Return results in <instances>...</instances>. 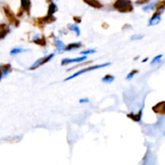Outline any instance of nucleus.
Returning <instances> with one entry per match:
<instances>
[{
    "mask_svg": "<svg viewBox=\"0 0 165 165\" xmlns=\"http://www.w3.org/2000/svg\"><path fill=\"white\" fill-rule=\"evenodd\" d=\"M138 72H139V71H138L137 69H133L132 71H131V72L128 73L127 76L126 77V79H127V80H131L132 78H133V77H134V76H135V74H136V73H138Z\"/></svg>",
    "mask_w": 165,
    "mask_h": 165,
    "instance_id": "nucleus-22",
    "label": "nucleus"
},
{
    "mask_svg": "<svg viewBox=\"0 0 165 165\" xmlns=\"http://www.w3.org/2000/svg\"><path fill=\"white\" fill-rule=\"evenodd\" d=\"M113 7L115 10L121 13H129L134 10L131 0H116Z\"/></svg>",
    "mask_w": 165,
    "mask_h": 165,
    "instance_id": "nucleus-1",
    "label": "nucleus"
},
{
    "mask_svg": "<svg viewBox=\"0 0 165 165\" xmlns=\"http://www.w3.org/2000/svg\"><path fill=\"white\" fill-rule=\"evenodd\" d=\"M21 2V9L26 11L27 13H29L30 7H31V1L30 0H20Z\"/></svg>",
    "mask_w": 165,
    "mask_h": 165,
    "instance_id": "nucleus-12",
    "label": "nucleus"
},
{
    "mask_svg": "<svg viewBox=\"0 0 165 165\" xmlns=\"http://www.w3.org/2000/svg\"><path fill=\"white\" fill-rule=\"evenodd\" d=\"M152 111L156 114L165 115V101H161L152 107Z\"/></svg>",
    "mask_w": 165,
    "mask_h": 165,
    "instance_id": "nucleus-5",
    "label": "nucleus"
},
{
    "mask_svg": "<svg viewBox=\"0 0 165 165\" xmlns=\"http://www.w3.org/2000/svg\"><path fill=\"white\" fill-rule=\"evenodd\" d=\"M33 42H35L36 45H41V46H45L46 45V41H45V38L35 37L33 38Z\"/></svg>",
    "mask_w": 165,
    "mask_h": 165,
    "instance_id": "nucleus-20",
    "label": "nucleus"
},
{
    "mask_svg": "<svg viewBox=\"0 0 165 165\" xmlns=\"http://www.w3.org/2000/svg\"><path fill=\"white\" fill-rule=\"evenodd\" d=\"M142 116H143V110H140L138 113H131L127 114V117L129 118H131V120H133L134 122H139L141 121L142 119Z\"/></svg>",
    "mask_w": 165,
    "mask_h": 165,
    "instance_id": "nucleus-8",
    "label": "nucleus"
},
{
    "mask_svg": "<svg viewBox=\"0 0 165 165\" xmlns=\"http://www.w3.org/2000/svg\"><path fill=\"white\" fill-rule=\"evenodd\" d=\"M54 56H55V54H54V53H52V54H50V55L45 56H43L41 58L38 59L37 61H36L32 64V65L29 68V69H30V70H34V69H36L37 68H39V67H40V66L44 65L46 63L50 61L54 57Z\"/></svg>",
    "mask_w": 165,
    "mask_h": 165,
    "instance_id": "nucleus-3",
    "label": "nucleus"
},
{
    "mask_svg": "<svg viewBox=\"0 0 165 165\" xmlns=\"http://www.w3.org/2000/svg\"><path fill=\"white\" fill-rule=\"evenodd\" d=\"M0 69L2 70V72H3V77H7L10 72H11V66L9 64H6V65H3L0 66Z\"/></svg>",
    "mask_w": 165,
    "mask_h": 165,
    "instance_id": "nucleus-13",
    "label": "nucleus"
},
{
    "mask_svg": "<svg viewBox=\"0 0 165 165\" xmlns=\"http://www.w3.org/2000/svg\"><path fill=\"white\" fill-rule=\"evenodd\" d=\"M148 57H147V58H144L143 60V61H142V62H143V63H144V62L148 61Z\"/></svg>",
    "mask_w": 165,
    "mask_h": 165,
    "instance_id": "nucleus-30",
    "label": "nucleus"
},
{
    "mask_svg": "<svg viewBox=\"0 0 165 165\" xmlns=\"http://www.w3.org/2000/svg\"><path fill=\"white\" fill-rule=\"evenodd\" d=\"M82 46V44L81 42H75V43H71L67 46H65V51H72V50H75L77 48H80Z\"/></svg>",
    "mask_w": 165,
    "mask_h": 165,
    "instance_id": "nucleus-11",
    "label": "nucleus"
},
{
    "mask_svg": "<svg viewBox=\"0 0 165 165\" xmlns=\"http://www.w3.org/2000/svg\"><path fill=\"white\" fill-rule=\"evenodd\" d=\"M155 10L157 11H161V12L165 10V0H161L157 3H155Z\"/></svg>",
    "mask_w": 165,
    "mask_h": 165,
    "instance_id": "nucleus-17",
    "label": "nucleus"
},
{
    "mask_svg": "<svg viewBox=\"0 0 165 165\" xmlns=\"http://www.w3.org/2000/svg\"><path fill=\"white\" fill-rule=\"evenodd\" d=\"M151 0H137L136 2H135V4H137V5H143V4H146L149 3Z\"/></svg>",
    "mask_w": 165,
    "mask_h": 165,
    "instance_id": "nucleus-26",
    "label": "nucleus"
},
{
    "mask_svg": "<svg viewBox=\"0 0 165 165\" xmlns=\"http://www.w3.org/2000/svg\"><path fill=\"white\" fill-rule=\"evenodd\" d=\"M68 28H69V30H70V31H73L77 36H79L80 35H81L80 28L78 27L77 24H69L68 25Z\"/></svg>",
    "mask_w": 165,
    "mask_h": 165,
    "instance_id": "nucleus-16",
    "label": "nucleus"
},
{
    "mask_svg": "<svg viewBox=\"0 0 165 165\" xmlns=\"http://www.w3.org/2000/svg\"><path fill=\"white\" fill-rule=\"evenodd\" d=\"M9 31H10V28L7 24H0V40L3 39L9 33Z\"/></svg>",
    "mask_w": 165,
    "mask_h": 165,
    "instance_id": "nucleus-9",
    "label": "nucleus"
},
{
    "mask_svg": "<svg viewBox=\"0 0 165 165\" xmlns=\"http://www.w3.org/2000/svg\"><path fill=\"white\" fill-rule=\"evenodd\" d=\"M2 78H3V72H2V70L0 69V81H1Z\"/></svg>",
    "mask_w": 165,
    "mask_h": 165,
    "instance_id": "nucleus-29",
    "label": "nucleus"
},
{
    "mask_svg": "<svg viewBox=\"0 0 165 165\" xmlns=\"http://www.w3.org/2000/svg\"><path fill=\"white\" fill-rule=\"evenodd\" d=\"M73 19H74V21L76 22V24H80V23L81 22V17H78V16H74V17H73Z\"/></svg>",
    "mask_w": 165,
    "mask_h": 165,
    "instance_id": "nucleus-28",
    "label": "nucleus"
},
{
    "mask_svg": "<svg viewBox=\"0 0 165 165\" xmlns=\"http://www.w3.org/2000/svg\"><path fill=\"white\" fill-rule=\"evenodd\" d=\"M143 37V35L135 34V35H133V36H131V40H141Z\"/></svg>",
    "mask_w": 165,
    "mask_h": 165,
    "instance_id": "nucleus-25",
    "label": "nucleus"
},
{
    "mask_svg": "<svg viewBox=\"0 0 165 165\" xmlns=\"http://www.w3.org/2000/svg\"><path fill=\"white\" fill-rule=\"evenodd\" d=\"M87 5H89L90 7L96 8V9H100L102 7V5L100 3L98 0H83Z\"/></svg>",
    "mask_w": 165,
    "mask_h": 165,
    "instance_id": "nucleus-10",
    "label": "nucleus"
},
{
    "mask_svg": "<svg viewBox=\"0 0 165 165\" xmlns=\"http://www.w3.org/2000/svg\"><path fill=\"white\" fill-rule=\"evenodd\" d=\"M56 11H57V6L56 5V3L54 2L51 1L50 3H49V5H48V15H53Z\"/></svg>",
    "mask_w": 165,
    "mask_h": 165,
    "instance_id": "nucleus-15",
    "label": "nucleus"
},
{
    "mask_svg": "<svg viewBox=\"0 0 165 165\" xmlns=\"http://www.w3.org/2000/svg\"><path fill=\"white\" fill-rule=\"evenodd\" d=\"M55 43L56 46V51L58 52H62L65 51V45L64 44V42L61 41V40H59L58 38H55Z\"/></svg>",
    "mask_w": 165,
    "mask_h": 165,
    "instance_id": "nucleus-14",
    "label": "nucleus"
},
{
    "mask_svg": "<svg viewBox=\"0 0 165 165\" xmlns=\"http://www.w3.org/2000/svg\"><path fill=\"white\" fill-rule=\"evenodd\" d=\"M162 56H163V55H158L156 56H155L154 58L152 59V61H151V65H155V64H157V63H159V62L160 61V60H161Z\"/></svg>",
    "mask_w": 165,
    "mask_h": 165,
    "instance_id": "nucleus-23",
    "label": "nucleus"
},
{
    "mask_svg": "<svg viewBox=\"0 0 165 165\" xmlns=\"http://www.w3.org/2000/svg\"><path fill=\"white\" fill-rule=\"evenodd\" d=\"M3 10L4 13L6 15V16H7V19H8V20L10 21V23L15 24L16 26H18V25H19V20L16 19L15 15V14L13 13V11L10 10V7H8V6H5V7H3Z\"/></svg>",
    "mask_w": 165,
    "mask_h": 165,
    "instance_id": "nucleus-4",
    "label": "nucleus"
},
{
    "mask_svg": "<svg viewBox=\"0 0 165 165\" xmlns=\"http://www.w3.org/2000/svg\"><path fill=\"white\" fill-rule=\"evenodd\" d=\"M94 52H96V50L95 49H87L86 51H81V55H90V54H93Z\"/></svg>",
    "mask_w": 165,
    "mask_h": 165,
    "instance_id": "nucleus-24",
    "label": "nucleus"
},
{
    "mask_svg": "<svg viewBox=\"0 0 165 165\" xmlns=\"http://www.w3.org/2000/svg\"><path fill=\"white\" fill-rule=\"evenodd\" d=\"M26 51H27V50H25L24 48H15L10 50V54L12 56H15V55H18V54H20V53H23V52H25Z\"/></svg>",
    "mask_w": 165,
    "mask_h": 165,
    "instance_id": "nucleus-19",
    "label": "nucleus"
},
{
    "mask_svg": "<svg viewBox=\"0 0 165 165\" xmlns=\"http://www.w3.org/2000/svg\"><path fill=\"white\" fill-rule=\"evenodd\" d=\"M110 64H111V63H104V64L96 65L90 66V67H88V68H85V69H81V70H79L78 72L73 73L72 76H69V77H68L67 78H65V81H70V80L73 79V78H75V77H78V76L81 75V74H83V73H86V72H91V71H93V70H97V69H102V68L107 67V66L110 65Z\"/></svg>",
    "mask_w": 165,
    "mask_h": 165,
    "instance_id": "nucleus-2",
    "label": "nucleus"
},
{
    "mask_svg": "<svg viewBox=\"0 0 165 165\" xmlns=\"http://www.w3.org/2000/svg\"><path fill=\"white\" fill-rule=\"evenodd\" d=\"M80 103H88L90 102V99L87 98V97H85V98H81V99L79 100Z\"/></svg>",
    "mask_w": 165,
    "mask_h": 165,
    "instance_id": "nucleus-27",
    "label": "nucleus"
},
{
    "mask_svg": "<svg viewBox=\"0 0 165 165\" xmlns=\"http://www.w3.org/2000/svg\"><path fill=\"white\" fill-rule=\"evenodd\" d=\"M114 77L113 75L110 74H107L106 76H104L102 78V81L104 83H112L114 81Z\"/></svg>",
    "mask_w": 165,
    "mask_h": 165,
    "instance_id": "nucleus-18",
    "label": "nucleus"
},
{
    "mask_svg": "<svg viewBox=\"0 0 165 165\" xmlns=\"http://www.w3.org/2000/svg\"><path fill=\"white\" fill-rule=\"evenodd\" d=\"M155 3H150L148 4V5H146L145 7H143V10H144V11H148V10H155Z\"/></svg>",
    "mask_w": 165,
    "mask_h": 165,
    "instance_id": "nucleus-21",
    "label": "nucleus"
},
{
    "mask_svg": "<svg viewBox=\"0 0 165 165\" xmlns=\"http://www.w3.org/2000/svg\"><path fill=\"white\" fill-rule=\"evenodd\" d=\"M86 59H87L86 56H80V57H77V58H64L61 60V65H66L72 64V63H81V62L86 61Z\"/></svg>",
    "mask_w": 165,
    "mask_h": 165,
    "instance_id": "nucleus-6",
    "label": "nucleus"
},
{
    "mask_svg": "<svg viewBox=\"0 0 165 165\" xmlns=\"http://www.w3.org/2000/svg\"><path fill=\"white\" fill-rule=\"evenodd\" d=\"M161 11H155L154 14L152 15L151 18L149 19L148 22V25L149 26H154V25H157V24L161 20Z\"/></svg>",
    "mask_w": 165,
    "mask_h": 165,
    "instance_id": "nucleus-7",
    "label": "nucleus"
}]
</instances>
